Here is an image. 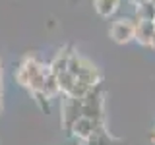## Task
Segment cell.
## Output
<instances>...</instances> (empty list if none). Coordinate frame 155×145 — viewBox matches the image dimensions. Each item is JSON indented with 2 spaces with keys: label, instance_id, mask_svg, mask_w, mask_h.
Instances as JSON below:
<instances>
[{
  "label": "cell",
  "instance_id": "obj_1",
  "mask_svg": "<svg viewBox=\"0 0 155 145\" xmlns=\"http://www.w3.org/2000/svg\"><path fill=\"white\" fill-rule=\"evenodd\" d=\"M48 66H45L39 58L35 56H25L19 66L16 68L14 72V77L19 85L27 87L29 91H41L43 89V83H45V76L48 74Z\"/></svg>",
  "mask_w": 155,
  "mask_h": 145
},
{
  "label": "cell",
  "instance_id": "obj_2",
  "mask_svg": "<svg viewBox=\"0 0 155 145\" xmlns=\"http://www.w3.org/2000/svg\"><path fill=\"white\" fill-rule=\"evenodd\" d=\"M109 35L114 43H118V45H126V43L134 41V37H136V19H130V18L114 19L110 29H109Z\"/></svg>",
  "mask_w": 155,
  "mask_h": 145
},
{
  "label": "cell",
  "instance_id": "obj_3",
  "mask_svg": "<svg viewBox=\"0 0 155 145\" xmlns=\"http://www.w3.org/2000/svg\"><path fill=\"white\" fill-rule=\"evenodd\" d=\"M81 116H84L81 114V101L64 95V101H62V124H64L68 134L72 132V126H74Z\"/></svg>",
  "mask_w": 155,
  "mask_h": 145
},
{
  "label": "cell",
  "instance_id": "obj_4",
  "mask_svg": "<svg viewBox=\"0 0 155 145\" xmlns=\"http://www.w3.org/2000/svg\"><path fill=\"white\" fill-rule=\"evenodd\" d=\"M76 79L81 81V83H85V85H89V87H95V85L103 83V74H101V70L89 60V58L81 56V66H80V72H78Z\"/></svg>",
  "mask_w": 155,
  "mask_h": 145
},
{
  "label": "cell",
  "instance_id": "obj_5",
  "mask_svg": "<svg viewBox=\"0 0 155 145\" xmlns=\"http://www.w3.org/2000/svg\"><path fill=\"white\" fill-rule=\"evenodd\" d=\"M99 128H105L103 122H93V120L81 116V118L78 120L74 126H72V132H70V134L74 135V137H78L80 141H85V139H89Z\"/></svg>",
  "mask_w": 155,
  "mask_h": 145
},
{
  "label": "cell",
  "instance_id": "obj_6",
  "mask_svg": "<svg viewBox=\"0 0 155 145\" xmlns=\"http://www.w3.org/2000/svg\"><path fill=\"white\" fill-rule=\"evenodd\" d=\"M72 52H74V50H72V47L60 48V50L54 54V58L51 60V64H48V70H51L54 76L62 74V72H68V62H70Z\"/></svg>",
  "mask_w": 155,
  "mask_h": 145
},
{
  "label": "cell",
  "instance_id": "obj_7",
  "mask_svg": "<svg viewBox=\"0 0 155 145\" xmlns=\"http://www.w3.org/2000/svg\"><path fill=\"white\" fill-rule=\"evenodd\" d=\"M153 33H155V21H138L136 19V37H134L136 43H140L142 47H149Z\"/></svg>",
  "mask_w": 155,
  "mask_h": 145
},
{
  "label": "cell",
  "instance_id": "obj_8",
  "mask_svg": "<svg viewBox=\"0 0 155 145\" xmlns=\"http://www.w3.org/2000/svg\"><path fill=\"white\" fill-rule=\"evenodd\" d=\"M93 8L101 18H110L120 8V0H93Z\"/></svg>",
  "mask_w": 155,
  "mask_h": 145
},
{
  "label": "cell",
  "instance_id": "obj_9",
  "mask_svg": "<svg viewBox=\"0 0 155 145\" xmlns=\"http://www.w3.org/2000/svg\"><path fill=\"white\" fill-rule=\"evenodd\" d=\"M136 19H138V21H155V4L151 2V0L138 2V8H136Z\"/></svg>",
  "mask_w": 155,
  "mask_h": 145
},
{
  "label": "cell",
  "instance_id": "obj_10",
  "mask_svg": "<svg viewBox=\"0 0 155 145\" xmlns=\"http://www.w3.org/2000/svg\"><path fill=\"white\" fill-rule=\"evenodd\" d=\"M43 93L48 95L52 99V97H56L58 93H60V87H58V79H56V76L52 74V72H48V74L45 76V83H43Z\"/></svg>",
  "mask_w": 155,
  "mask_h": 145
},
{
  "label": "cell",
  "instance_id": "obj_11",
  "mask_svg": "<svg viewBox=\"0 0 155 145\" xmlns=\"http://www.w3.org/2000/svg\"><path fill=\"white\" fill-rule=\"evenodd\" d=\"M56 79H58V87H60L62 95H68L72 91V87L76 85V77L72 76L70 72H62V74H58Z\"/></svg>",
  "mask_w": 155,
  "mask_h": 145
},
{
  "label": "cell",
  "instance_id": "obj_12",
  "mask_svg": "<svg viewBox=\"0 0 155 145\" xmlns=\"http://www.w3.org/2000/svg\"><path fill=\"white\" fill-rule=\"evenodd\" d=\"M33 97H35V103H37V106L43 110V112H51V97L48 95H45L43 91H33L31 93Z\"/></svg>",
  "mask_w": 155,
  "mask_h": 145
},
{
  "label": "cell",
  "instance_id": "obj_13",
  "mask_svg": "<svg viewBox=\"0 0 155 145\" xmlns=\"http://www.w3.org/2000/svg\"><path fill=\"white\" fill-rule=\"evenodd\" d=\"M149 48H153V50H155V33H153V37H151V43H149Z\"/></svg>",
  "mask_w": 155,
  "mask_h": 145
},
{
  "label": "cell",
  "instance_id": "obj_14",
  "mask_svg": "<svg viewBox=\"0 0 155 145\" xmlns=\"http://www.w3.org/2000/svg\"><path fill=\"white\" fill-rule=\"evenodd\" d=\"M149 139H151V143L155 145V130H153V132H151V135H149Z\"/></svg>",
  "mask_w": 155,
  "mask_h": 145
},
{
  "label": "cell",
  "instance_id": "obj_15",
  "mask_svg": "<svg viewBox=\"0 0 155 145\" xmlns=\"http://www.w3.org/2000/svg\"><path fill=\"white\" fill-rule=\"evenodd\" d=\"M0 112H2V93H0Z\"/></svg>",
  "mask_w": 155,
  "mask_h": 145
},
{
  "label": "cell",
  "instance_id": "obj_16",
  "mask_svg": "<svg viewBox=\"0 0 155 145\" xmlns=\"http://www.w3.org/2000/svg\"><path fill=\"white\" fill-rule=\"evenodd\" d=\"M0 83H2V66H0Z\"/></svg>",
  "mask_w": 155,
  "mask_h": 145
}]
</instances>
